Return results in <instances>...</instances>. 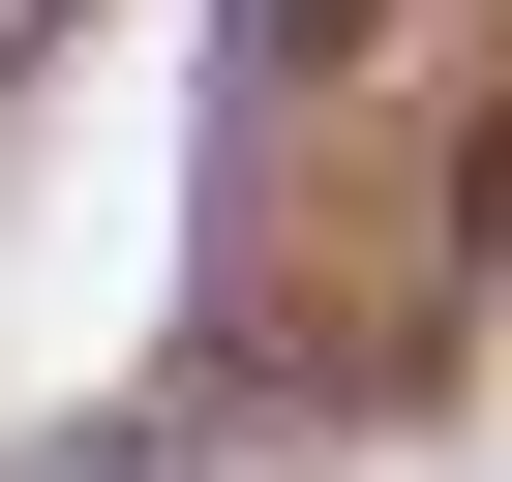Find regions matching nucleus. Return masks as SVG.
<instances>
[{
	"mask_svg": "<svg viewBox=\"0 0 512 482\" xmlns=\"http://www.w3.org/2000/svg\"><path fill=\"white\" fill-rule=\"evenodd\" d=\"M31 31H61V0H0V61H31Z\"/></svg>",
	"mask_w": 512,
	"mask_h": 482,
	"instance_id": "2",
	"label": "nucleus"
},
{
	"mask_svg": "<svg viewBox=\"0 0 512 482\" xmlns=\"http://www.w3.org/2000/svg\"><path fill=\"white\" fill-rule=\"evenodd\" d=\"M211 31H241V91H302V61L362 31V0H211Z\"/></svg>",
	"mask_w": 512,
	"mask_h": 482,
	"instance_id": "1",
	"label": "nucleus"
}]
</instances>
